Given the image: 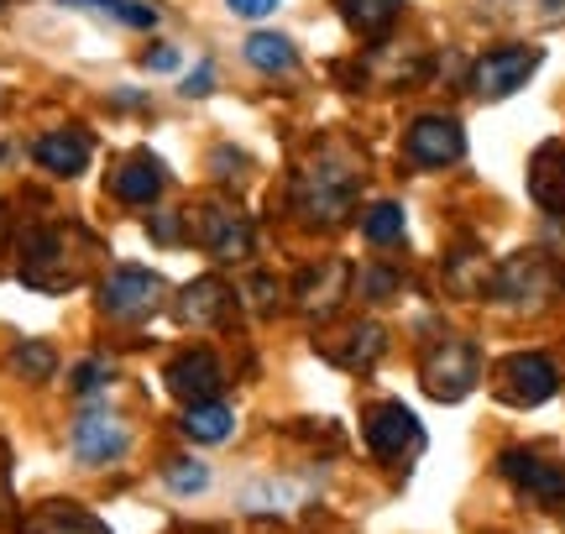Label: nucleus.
I'll return each instance as SVG.
<instances>
[{"label": "nucleus", "mask_w": 565, "mask_h": 534, "mask_svg": "<svg viewBox=\"0 0 565 534\" xmlns=\"http://www.w3.org/2000/svg\"><path fill=\"white\" fill-rule=\"evenodd\" d=\"M424 388L440 404H456V398H466L477 388V351H471V341L429 346V356H424Z\"/></svg>", "instance_id": "1"}, {"label": "nucleus", "mask_w": 565, "mask_h": 534, "mask_svg": "<svg viewBox=\"0 0 565 534\" xmlns=\"http://www.w3.org/2000/svg\"><path fill=\"white\" fill-rule=\"evenodd\" d=\"M498 393L508 404H519V409H534V404H545V398L561 393V372L540 351H519V356H508L498 367Z\"/></svg>", "instance_id": "2"}, {"label": "nucleus", "mask_w": 565, "mask_h": 534, "mask_svg": "<svg viewBox=\"0 0 565 534\" xmlns=\"http://www.w3.org/2000/svg\"><path fill=\"white\" fill-rule=\"evenodd\" d=\"M162 305V278L147 267H116L100 284V309L110 320H147Z\"/></svg>", "instance_id": "3"}, {"label": "nucleus", "mask_w": 565, "mask_h": 534, "mask_svg": "<svg viewBox=\"0 0 565 534\" xmlns=\"http://www.w3.org/2000/svg\"><path fill=\"white\" fill-rule=\"evenodd\" d=\"M540 68V47H492L471 68V89L482 100H508L513 89H524V79Z\"/></svg>", "instance_id": "4"}, {"label": "nucleus", "mask_w": 565, "mask_h": 534, "mask_svg": "<svg viewBox=\"0 0 565 534\" xmlns=\"http://www.w3.org/2000/svg\"><path fill=\"white\" fill-rule=\"evenodd\" d=\"M498 299H508L513 309H540L555 293V267L540 257V252H524V257H508L498 267Z\"/></svg>", "instance_id": "5"}, {"label": "nucleus", "mask_w": 565, "mask_h": 534, "mask_svg": "<svg viewBox=\"0 0 565 534\" xmlns=\"http://www.w3.org/2000/svg\"><path fill=\"white\" fill-rule=\"evenodd\" d=\"M404 152H408V163H419V168H445V163H461L466 137L450 116H419V121L408 126Z\"/></svg>", "instance_id": "6"}, {"label": "nucleus", "mask_w": 565, "mask_h": 534, "mask_svg": "<svg viewBox=\"0 0 565 534\" xmlns=\"http://www.w3.org/2000/svg\"><path fill=\"white\" fill-rule=\"evenodd\" d=\"M351 194H356V179L335 163L309 168L299 179V205H303V215H315V221H341L345 210H351Z\"/></svg>", "instance_id": "7"}, {"label": "nucleus", "mask_w": 565, "mask_h": 534, "mask_svg": "<svg viewBox=\"0 0 565 534\" xmlns=\"http://www.w3.org/2000/svg\"><path fill=\"white\" fill-rule=\"evenodd\" d=\"M503 477L519 488V493H529L534 503H545V509H565V467H555V461H540V456L529 451H503Z\"/></svg>", "instance_id": "8"}, {"label": "nucleus", "mask_w": 565, "mask_h": 534, "mask_svg": "<svg viewBox=\"0 0 565 534\" xmlns=\"http://www.w3.org/2000/svg\"><path fill=\"white\" fill-rule=\"evenodd\" d=\"M126 446H131V435H126V425L116 414L89 409L79 425H74V456H79L84 467H110V461L126 456Z\"/></svg>", "instance_id": "9"}, {"label": "nucleus", "mask_w": 565, "mask_h": 534, "mask_svg": "<svg viewBox=\"0 0 565 534\" xmlns=\"http://www.w3.org/2000/svg\"><path fill=\"white\" fill-rule=\"evenodd\" d=\"M366 446L377 456H387V461H398L404 451H419L424 430H419V419H414V409H404V404H377V409L366 414Z\"/></svg>", "instance_id": "10"}, {"label": "nucleus", "mask_w": 565, "mask_h": 534, "mask_svg": "<svg viewBox=\"0 0 565 534\" xmlns=\"http://www.w3.org/2000/svg\"><path fill=\"white\" fill-rule=\"evenodd\" d=\"M221 362L210 356V351H183L179 362L168 367V393L183 398V404H210L215 393H221Z\"/></svg>", "instance_id": "11"}, {"label": "nucleus", "mask_w": 565, "mask_h": 534, "mask_svg": "<svg viewBox=\"0 0 565 534\" xmlns=\"http://www.w3.org/2000/svg\"><path fill=\"white\" fill-rule=\"evenodd\" d=\"M194 231H200V242L210 247V257H221V263H242L246 252H252V226H246L242 215H231V210H200Z\"/></svg>", "instance_id": "12"}, {"label": "nucleus", "mask_w": 565, "mask_h": 534, "mask_svg": "<svg viewBox=\"0 0 565 534\" xmlns=\"http://www.w3.org/2000/svg\"><path fill=\"white\" fill-rule=\"evenodd\" d=\"M162 189V163L158 158H147V152H137V158H126L116 173H110V194L116 200H126V205H152Z\"/></svg>", "instance_id": "13"}, {"label": "nucleus", "mask_w": 565, "mask_h": 534, "mask_svg": "<svg viewBox=\"0 0 565 534\" xmlns=\"http://www.w3.org/2000/svg\"><path fill=\"white\" fill-rule=\"evenodd\" d=\"M32 158H38L47 173L74 179V173H84V163H89V142H84V131H47V137H38Z\"/></svg>", "instance_id": "14"}, {"label": "nucleus", "mask_w": 565, "mask_h": 534, "mask_svg": "<svg viewBox=\"0 0 565 534\" xmlns=\"http://www.w3.org/2000/svg\"><path fill=\"white\" fill-rule=\"evenodd\" d=\"M529 194L550 210V215H565V147H545L534 168H529Z\"/></svg>", "instance_id": "15"}, {"label": "nucleus", "mask_w": 565, "mask_h": 534, "mask_svg": "<svg viewBox=\"0 0 565 534\" xmlns=\"http://www.w3.org/2000/svg\"><path fill=\"white\" fill-rule=\"evenodd\" d=\"M225 284L221 278H200V284H189L183 288V299H179V320L183 325H215L225 314Z\"/></svg>", "instance_id": "16"}, {"label": "nucleus", "mask_w": 565, "mask_h": 534, "mask_svg": "<svg viewBox=\"0 0 565 534\" xmlns=\"http://www.w3.org/2000/svg\"><path fill=\"white\" fill-rule=\"evenodd\" d=\"M341 6V17L351 32H362V38H383L393 17H398V0H335Z\"/></svg>", "instance_id": "17"}, {"label": "nucleus", "mask_w": 565, "mask_h": 534, "mask_svg": "<svg viewBox=\"0 0 565 534\" xmlns=\"http://www.w3.org/2000/svg\"><path fill=\"white\" fill-rule=\"evenodd\" d=\"M246 63L263 68V74H288V68L299 63V53H294V42L278 38V32H252V38H246Z\"/></svg>", "instance_id": "18"}, {"label": "nucleus", "mask_w": 565, "mask_h": 534, "mask_svg": "<svg viewBox=\"0 0 565 534\" xmlns=\"http://www.w3.org/2000/svg\"><path fill=\"white\" fill-rule=\"evenodd\" d=\"M231 409H221V404H189V414H183V435L189 440H200V446H221L225 435H231Z\"/></svg>", "instance_id": "19"}, {"label": "nucleus", "mask_w": 565, "mask_h": 534, "mask_svg": "<svg viewBox=\"0 0 565 534\" xmlns=\"http://www.w3.org/2000/svg\"><path fill=\"white\" fill-rule=\"evenodd\" d=\"M341 284H345V263H324V284H320V273H309L299 284V299H303V309L315 314H330L335 309V299H341Z\"/></svg>", "instance_id": "20"}, {"label": "nucleus", "mask_w": 565, "mask_h": 534, "mask_svg": "<svg viewBox=\"0 0 565 534\" xmlns=\"http://www.w3.org/2000/svg\"><path fill=\"white\" fill-rule=\"evenodd\" d=\"M362 236L366 242H377V247H387V242H398L404 236V210L393 205V200H383V205H372L362 215Z\"/></svg>", "instance_id": "21"}, {"label": "nucleus", "mask_w": 565, "mask_h": 534, "mask_svg": "<svg viewBox=\"0 0 565 534\" xmlns=\"http://www.w3.org/2000/svg\"><path fill=\"white\" fill-rule=\"evenodd\" d=\"M11 367H17L21 377H32V383H42V377L53 372V351L42 346V341H26V346H17V356H11Z\"/></svg>", "instance_id": "22"}, {"label": "nucleus", "mask_w": 565, "mask_h": 534, "mask_svg": "<svg viewBox=\"0 0 565 534\" xmlns=\"http://www.w3.org/2000/svg\"><path fill=\"white\" fill-rule=\"evenodd\" d=\"M168 488H173V493H204V488H210V467H204V461H173V467H168Z\"/></svg>", "instance_id": "23"}, {"label": "nucleus", "mask_w": 565, "mask_h": 534, "mask_svg": "<svg viewBox=\"0 0 565 534\" xmlns=\"http://www.w3.org/2000/svg\"><path fill=\"white\" fill-rule=\"evenodd\" d=\"M351 341H356V346L341 351L335 362H345V367H366V362L383 351V330H377V325H362V330H351Z\"/></svg>", "instance_id": "24"}, {"label": "nucleus", "mask_w": 565, "mask_h": 534, "mask_svg": "<svg viewBox=\"0 0 565 534\" xmlns=\"http://www.w3.org/2000/svg\"><path fill=\"white\" fill-rule=\"evenodd\" d=\"M89 6H100L105 17L126 21V26H158V11L141 6V0H89Z\"/></svg>", "instance_id": "25"}, {"label": "nucleus", "mask_w": 565, "mask_h": 534, "mask_svg": "<svg viewBox=\"0 0 565 534\" xmlns=\"http://www.w3.org/2000/svg\"><path fill=\"white\" fill-rule=\"evenodd\" d=\"M32 534H100L84 514H68V509H53V514H42L32 524Z\"/></svg>", "instance_id": "26"}, {"label": "nucleus", "mask_w": 565, "mask_h": 534, "mask_svg": "<svg viewBox=\"0 0 565 534\" xmlns=\"http://www.w3.org/2000/svg\"><path fill=\"white\" fill-rule=\"evenodd\" d=\"M534 26H565V0H524V11Z\"/></svg>", "instance_id": "27"}, {"label": "nucleus", "mask_w": 565, "mask_h": 534, "mask_svg": "<svg viewBox=\"0 0 565 534\" xmlns=\"http://www.w3.org/2000/svg\"><path fill=\"white\" fill-rule=\"evenodd\" d=\"M105 377H110V367H105V362H84V367L74 372V388L95 393V388H105Z\"/></svg>", "instance_id": "28"}, {"label": "nucleus", "mask_w": 565, "mask_h": 534, "mask_svg": "<svg viewBox=\"0 0 565 534\" xmlns=\"http://www.w3.org/2000/svg\"><path fill=\"white\" fill-rule=\"evenodd\" d=\"M236 17H246V21H263L267 11H278V0H225Z\"/></svg>", "instance_id": "29"}, {"label": "nucleus", "mask_w": 565, "mask_h": 534, "mask_svg": "<svg viewBox=\"0 0 565 534\" xmlns=\"http://www.w3.org/2000/svg\"><path fill=\"white\" fill-rule=\"evenodd\" d=\"M210 84H215V68H210V63H200V68L183 79V95H189V100H194V95H210Z\"/></svg>", "instance_id": "30"}, {"label": "nucleus", "mask_w": 565, "mask_h": 534, "mask_svg": "<svg viewBox=\"0 0 565 534\" xmlns=\"http://www.w3.org/2000/svg\"><path fill=\"white\" fill-rule=\"evenodd\" d=\"M147 68H158V74H168V68H179V47H158V53H147Z\"/></svg>", "instance_id": "31"}]
</instances>
